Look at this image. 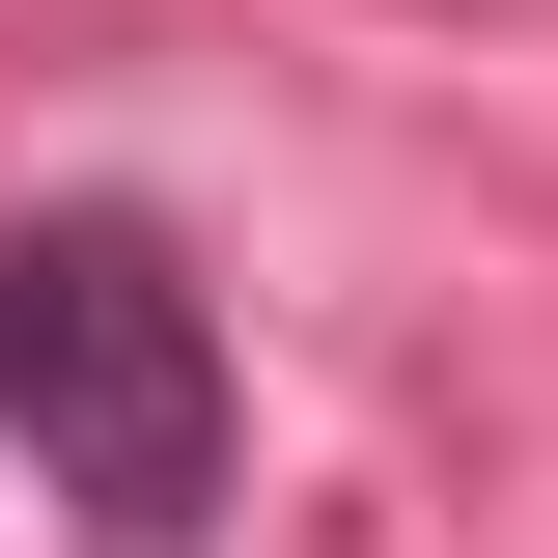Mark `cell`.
Here are the masks:
<instances>
[{
  "instance_id": "6da1fadb",
  "label": "cell",
  "mask_w": 558,
  "mask_h": 558,
  "mask_svg": "<svg viewBox=\"0 0 558 558\" xmlns=\"http://www.w3.org/2000/svg\"><path fill=\"white\" fill-rule=\"evenodd\" d=\"M0 447L84 502L112 558H196L223 531V307L140 196H28L0 223Z\"/></svg>"
}]
</instances>
